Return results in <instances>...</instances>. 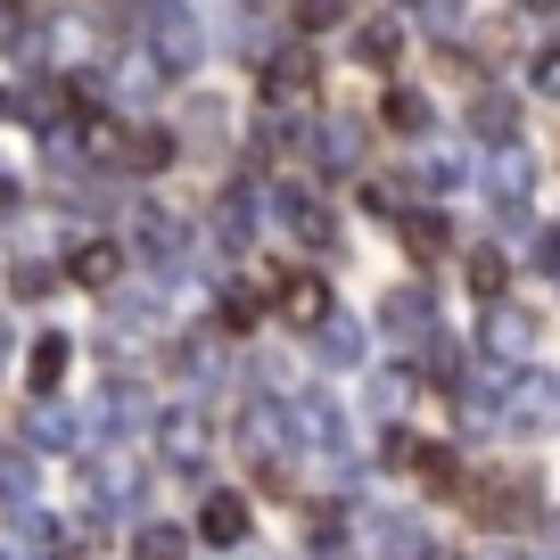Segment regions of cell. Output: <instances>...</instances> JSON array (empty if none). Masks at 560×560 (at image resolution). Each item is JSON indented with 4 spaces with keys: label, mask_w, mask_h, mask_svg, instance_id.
<instances>
[{
    "label": "cell",
    "mask_w": 560,
    "mask_h": 560,
    "mask_svg": "<svg viewBox=\"0 0 560 560\" xmlns=\"http://www.w3.org/2000/svg\"><path fill=\"white\" fill-rule=\"evenodd\" d=\"M314 91H322L314 42H289V50H272V58H264V107L298 116V107H314Z\"/></svg>",
    "instance_id": "6da1fadb"
},
{
    "label": "cell",
    "mask_w": 560,
    "mask_h": 560,
    "mask_svg": "<svg viewBox=\"0 0 560 560\" xmlns=\"http://www.w3.org/2000/svg\"><path fill=\"white\" fill-rule=\"evenodd\" d=\"M503 429H560V380L511 371L503 380Z\"/></svg>",
    "instance_id": "7a4b0ae2"
},
{
    "label": "cell",
    "mask_w": 560,
    "mask_h": 560,
    "mask_svg": "<svg viewBox=\"0 0 560 560\" xmlns=\"http://www.w3.org/2000/svg\"><path fill=\"white\" fill-rule=\"evenodd\" d=\"M470 511L487 527H527V520H536V487H527V478H478Z\"/></svg>",
    "instance_id": "3957f363"
},
{
    "label": "cell",
    "mask_w": 560,
    "mask_h": 560,
    "mask_svg": "<svg viewBox=\"0 0 560 560\" xmlns=\"http://www.w3.org/2000/svg\"><path fill=\"white\" fill-rule=\"evenodd\" d=\"M478 338H487L494 363H527V354H536V314L494 298V305H487V330H478Z\"/></svg>",
    "instance_id": "277c9868"
},
{
    "label": "cell",
    "mask_w": 560,
    "mask_h": 560,
    "mask_svg": "<svg viewBox=\"0 0 560 560\" xmlns=\"http://www.w3.org/2000/svg\"><path fill=\"white\" fill-rule=\"evenodd\" d=\"M280 429H289V420H280V404H240V454L247 462H256V470H264V462H289V454H280Z\"/></svg>",
    "instance_id": "5b68a950"
},
{
    "label": "cell",
    "mask_w": 560,
    "mask_h": 560,
    "mask_svg": "<svg viewBox=\"0 0 560 560\" xmlns=\"http://www.w3.org/2000/svg\"><path fill=\"white\" fill-rule=\"evenodd\" d=\"M363 544H371V560H420V527L404 520V511H371Z\"/></svg>",
    "instance_id": "8992f818"
},
{
    "label": "cell",
    "mask_w": 560,
    "mask_h": 560,
    "mask_svg": "<svg viewBox=\"0 0 560 560\" xmlns=\"http://www.w3.org/2000/svg\"><path fill=\"white\" fill-rule=\"evenodd\" d=\"M198 536L223 544V552H240V544H247V494H207V511H198Z\"/></svg>",
    "instance_id": "52a82bcc"
},
{
    "label": "cell",
    "mask_w": 560,
    "mask_h": 560,
    "mask_svg": "<svg viewBox=\"0 0 560 560\" xmlns=\"http://www.w3.org/2000/svg\"><path fill=\"white\" fill-rule=\"evenodd\" d=\"M280 314L298 322V330H322V322H330V289H322L314 272H289L280 280Z\"/></svg>",
    "instance_id": "ba28073f"
},
{
    "label": "cell",
    "mask_w": 560,
    "mask_h": 560,
    "mask_svg": "<svg viewBox=\"0 0 560 560\" xmlns=\"http://www.w3.org/2000/svg\"><path fill=\"white\" fill-rule=\"evenodd\" d=\"M298 429H305V445H314V454H330V462H347V420L330 412V404H298Z\"/></svg>",
    "instance_id": "9c48e42d"
},
{
    "label": "cell",
    "mask_w": 560,
    "mask_h": 560,
    "mask_svg": "<svg viewBox=\"0 0 560 560\" xmlns=\"http://www.w3.org/2000/svg\"><path fill=\"white\" fill-rule=\"evenodd\" d=\"M354 58H363V67H396L404 58V25L396 18H363L354 25Z\"/></svg>",
    "instance_id": "30bf717a"
},
{
    "label": "cell",
    "mask_w": 560,
    "mask_h": 560,
    "mask_svg": "<svg viewBox=\"0 0 560 560\" xmlns=\"http://www.w3.org/2000/svg\"><path fill=\"white\" fill-rule=\"evenodd\" d=\"M116 272H124L116 240H83V247H74V280H83V289H116Z\"/></svg>",
    "instance_id": "8fae6325"
},
{
    "label": "cell",
    "mask_w": 560,
    "mask_h": 560,
    "mask_svg": "<svg viewBox=\"0 0 560 560\" xmlns=\"http://www.w3.org/2000/svg\"><path fill=\"white\" fill-rule=\"evenodd\" d=\"M67 363H74V347H67V338L50 330V338H34V354H25V380H34L42 396H50V387L67 380Z\"/></svg>",
    "instance_id": "7c38bea8"
},
{
    "label": "cell",
    "mask_w": 560,
    "mask_h": 560,
    "mask_svg": "<svg viewBox=\"0 0 560 560\" xmlns=\"http://www.w3.org/2000/svg\"><path fill=\"white\" fill-rule=\"evenodd\" d=\"M91 494H100V503H132V494H140V470H132V462H124V454H107V462H91Z\"/></svg>",
    "instance_id": "4fadbf2b"
},
{
    "label": "cell",
    "mask_w": 560,
    "mask_h": 560,
    "mask_svg": "<svg viewBox=\"0 0 560 560\" xmlns=\"http://www.w3.org/2000/svg\"><path fill=\"white\" fill-rule=\"evenodd\" d=\"M380 330L387 338H420L429 330V298H420V289H396V298L380 305Z\"/></svg>",
    "instance_id": "5bb4252c"
},
{
    "label": "cell",
    "mask_w": 560,
    "mask_h": 560,
    "mask_svg": "<svg viewBox=\"0 0 560 560\" xmlns=\"http://www.w3.org/2000/svg\"><path fill=\"white\" fill-rule=\"evenodd\" d=\"M314 347H322V363H330V371H347L354 354H363V330H354L347 314H330V322H322V330H314Z\"/></svg>",
    "instance_id": "9a60e30c"
},
{
    "label": "cell",
    "mask_w": 560,
    "mask_h": 560,
    "mask_svg": "<svg viewBox=\"0 0 560 560\" xmlns=\"http://www.w3.org/2000/svg\"><path fill=\"white\" fill-rule=\"evenodd\" d=\"M140 256H149V264H174L182 256V223H174V214H140Z\"/></svg>",
    "instance_id": "2e32d148"
},
{
    "label": "cell",
    "mask_w": 560,
    "mask_h": 560,
    "mask_svg": "<svg viewBox=\"0 0 560 560\" xmlns=\"http://www.w3.org/2000/svg\"><path fill=\"white\" fill-rule=\"evenodd\" d=\"M165 454H174V462L207 454V412H165Z\"/></svg>",
    "instance_id": "e0dca14e"
},
{
    "label": "cell",
    "mask_w": 560,
    "mask_h": 560,
    "mask_svg": "<svg viewBox=\"0 0 560 560\" xmlns=\"http://www.w3.org/2000/svg\"><path fill=\"white\" fill-rule=\"evenodd\" d=\"M0 503H34V454H18V445H0Z\"/></svg>",
    "instance_id": "ac0fdd59"
},
{
    "label": "cell",
    "mask_w": 560,
    "mask_h": 560,
    "mask_svg": "<svg viewBox=\"0 0 560 560\" xmlns=\"http://www.w3.org/2000/svg\"><path fill=\"white\" fill-rule=\"evenodd\" d=\"M470 132H478V140H511V132H520V107H511L503 91H487V100L470 107Z\"/></svg>",
    "instance_id": "d6986e66"
},
{
    "label": "cell",
    "mask_w": 560,
    "mask_h": 560,
    "mask_svg": "<svg viewBox=\"0 0 560 560\" xmlns=\"http://www.w3.org/2000/svg\"><path fill=\"white\" fill-rule=\"evenodd\" d=\"M487 190H494V207H520V198H527V158H520V149H503V158L487 165Z\"/></svg>",
    "instance_id": "ffe728a7"
},
{
    "label": "cell",
    "mask_w": 560,
    "mask_h": 560,
    "mask_svg": "<svg viewBox=\"0 0 560 560\" xmlns=\"http://www.w3.org/2000/svg\"><path fill=\"white\" fill-rule=\"evenodd\" d=\"M132 560H190V536H182V527H165V520H149L132 536Z\"/></svg>",
    "instance_id": "44dd1931"
},
{
    "label": "cell",
    "mask_w": 560,
    "mask_h": 560,
    "mask_svg": "<svg viewBox=\"0 0 560 560\" xmlns=\"http://www.w3.org/2000/svg\"><path fill=\"white\" fill-rule=\"evenodd\" d=\"M182 140H190V149H223V100H190Z\"/></svg>",
    "instance_id": "7402d4cb"
},
{
    "label": "cell",
    "mask_w": 560,
    "mask_h": 560,
    "mask_svg": "<svg viewBox=\"0 0 560 560\" xmlns=\"http://www.w3.org/2000/svg\"><path fill=\"white\" fill-rule=\"evenodd\" d=\"M158 58H165V67H198V25L190 18H165L158 25Z\"/></svg>",
    "instance_id": "603a6c76"
},
{
    "label": "cell",
    "mask_w": 560,
    "mask_h": 560,
    "mask_svg": "<svg viewBox=\"0 0 560 560\" xmlns=\"http://www.w3.org/2000/svg\"><path fill=\"white\" fill-rule=\"evenodd\" d=\"M404 247H412L420 264L445 256V214H404Z\"/></svg>",
    "instance_id": "cb8c5ba5"
},
{
    "label": "cell",
    "mask_w": 560,
    "mask_h": 560,
    "mask_svg": "<svg viewBox=\"0 0 560 560\" xmlns=\"http://www.w3.org/2000/svg\"><path fill=\"white\" fill-rule=\"evenodd\" d=\"M25 445H34V454H58V445H74V420H67V412H50V404H42V412L25 420Z\"/></svg>",
    "instance_id": "d4e9b609"
},
{
    "label": "cell",
    "mask_w": 560,
    "mask_h": 560,
    "mask_svg": "<svg viewBox=\"0 0 560 560\" xmlns=\"http://www.w3.org/2000/svg\"><path fill=\"white\" fill-rule=\"evenodd\" d=\"M165 158H174V140H165V132H132V140H124V165H132V174H158Z\"/></svg>",
    "instance_id": "484cf974"
},
{
    "label": "cell",
    "mask_w": 560,
    "mask_h": 560,
    "mask_svg": "<svg viewBox=\"0 0 560 560\" xmlns=\"http://www.w3.org/2000/svg\"><path fill=\"white\" fill-rule=\"evenodd\" d=\"M380 116L396 124V132H420V124H429V100H420V91H387V100H380Z\"/></svg>",
    "instance_id": "4316f807"
},
{
    "label": "cell",
    "mask_w": 560,
    "mask_h": 560,
    "mask_svg": "<svg viewBox=\"0 0 560 560\" xmlns=\"http://www.w3.org/2000/svg\"><path fill=\"white\" fill-rule=\"evenodd\" d=\"M470 289H478V298H503V256H494V247H478V256H470Z\"/></svg>",
    "instance_id": "83f0119b"
},
{
    "label": "cell",
    "mask_w": 560,
    "mask_h": 560,
    "mask_svg": "<svg viewBox=\"0 0 560 560\" xmlns=\"http://www.w3.org/2000/svg\"><path fill=\"white\" fill-rule=\"evenodd\" d=\"M34 42V18H25V0H0V50H25Z\"/></svg>",
    "instance_id": "f1b7e54d"
},
{
    "label": "cell",
    "mask_w": 560,
    "mask_h": 560,
    "mask_svg": "<svg viewBox=\"0 0 560 560\" xmlns=\"http://www.w3.org/2000/svg\"><path fill=\"white\" fill-rule=\"evenodd\" d=\"M256 314H264V298H256V289H223V322H231V330H247Z\"/></svg>",
    "instance_id": "f546056e"
},
{
    "label": "cell",
    "mask_w": 560,
    "mask_h": 560,
    "mask_svg": "<svg viewBox=\"0 0 560 560\" xmlns=\"http://www.w3.org/2000/svg\"><path fill=\"white\" fill-rule=\"evenodd\" d=\"M527 83H536L544 100H560V42H552V50H536V67H527Z\"/></svg>",
    "instance_id": "4dcf8cb0"
},
{
    "label": "cell",
    "mask_w": 560,
    "mask_h": 560,
    "mask_svg": "<svg viewBox=\"0 0 560 560\" xmlns=\"http://www.w3.org/2000/svg\"><path fill=\"white\" fill-rule=\"evenodd\" d=\"M9 289H18V298H42V289H50V264H18V280H9Z\"/></svg>",
    "instance_id": "1f68e13d"
},
{
    "label": "cell",
    "mask_w": 560,
    "mask_h": 560,
    "mask_svg": "<svg viewBox=\"0 0 560 560\" xmlns=\"http://www.w3.org/2000/svg\"><path fill=\"white\" fill-rule=\"evenodd\" d=\"M536 264H544V272H560V231H536Z\"/></svg>",
    "instance_id": "d6a6232c"
},
{
    "label": "cell",
    "mask_w": 560,
    "mask_h": 560,
    "mask_svg": "<svg viewBox=\"0 0 560 560\" xmlns=\"http://www.w3.org/2000/svg\"><path fill=\"white\" fill-rule=\"evenodd\" d=\"M462 18V0H429V25H454Z\"/></svg>",
    "instance_id": "836d02e7"
},
{
    "label": "cell",
    "mask_w": 560,
    "mask_h": 560,
    "mask_svg": "<svg viewBox=\"0 0 560 560\" xmlns=\"http://www.w3.org/2000/svg\"><path fill=\"white\" fill-rule=\"evenodd\" d=\"M420 560H462V552H445V544H420Z\"/></svg>",
    "instance_id": "e575fe53"
},
{
    "label": "cell",
    "mask_w": 560,
    "mask_h": 560,
    "mask_svg": "<svg viewBox=\"0 0 560 560\" xmlns=\"http://www.w3.org/2000/svg\"><path fill=\"white\" fill-rule=\"evenodd\" d=\"M0 207H18V190H9V182H0Z\"/></svg>",
    "instance_id": "d590c367"
},
{
    "label": "cell",
    "mask_w": 560,
    "mask_h": 560,
    "mask_svg": "<svg viewBox=\"0 0 560 560\" xmlns=\"http://www.w3.org/2000/svg\"><path fill=\"white\" fill-rule=\"evenodd\" d=\"M0 363H9V322H0Z\"/></svg>",
    "instance_id": "8d00e7d4"
},
{
    "label": "cell",
    "mask_w": 560,
    "mask_h": 560,
    "mask_svg": "<svg viewBox=\"0 0 560 560\" xmlns=\"http://www.w3.org/2000/svg\"><path fill=\"white\" fill-rule=\"evenodd\" d=\"M527 9H560V0H527Z\"/></svg>",
    "instance_id": "74e56055"
}]
</instances>
